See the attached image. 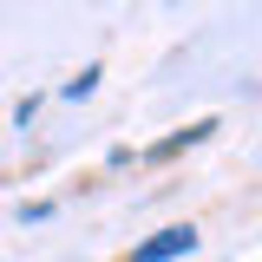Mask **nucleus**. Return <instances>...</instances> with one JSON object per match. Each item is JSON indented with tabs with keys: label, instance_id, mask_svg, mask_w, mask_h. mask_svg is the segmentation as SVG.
<instances>
[{
	"label": "nucleus",
	"instance_id": "3",
	"mask_svg": "<svg viewBox=\"0 0 262 262\" xmlns=\"http://www.w3.org/2000/svg\"><path fill=\"white\" fill-rule=\"evenodd\" d=\"M98 79H105L98 66H79V72H72V79L59 85V92H66V98H92V85H98Z\"/></svg>",
	"mask_w": 262,
	"mask_h": 262
},
{
	"label": "nucleus",
	"instance_id": "2",
	"mask_svg": "<svg viewBox=\"0 0 262 262\" xmlns=\"http://www.w3.org/2000/svg\"><path fill=\"white\" fill-rule=\"evenodd\" d=\"M210 131H223V125H216V118H196V125H184V131H170L164 144H151L144 158H151V164H170V158H177V151H190V144H203Z\"/></svg>",
	"mask_w": 262,
	"mask_h": 262
},
{
	"label": "nucleus",
	"instance_id": "1",
	"mask_svg": "<svg viewBox=\"0 0 262 262\" xmlns=\"http://www.w3.org/2000/svg\"><path fill=\"white\" fill-rule=\"evenodd\" d=\"M190 249H196V229L190 223H170V229H158L151 243H138L125 262H177V256H190Z\"/></svg>",
	"mask_w": 262,
	"mask_h": 262
}]
</instances>
